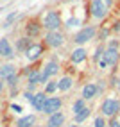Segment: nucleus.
<instances>
[{
	"label": "nucleus",
	"mask_w": 120,
	"mask_h": 127,
	"mask_svg": "<svg viewBox=\"0 0 120 127\" xmlns=\"http://www.w3.org/2000/svg\"><path fill=\"white\" fill-rule=\"evenodd\" d=\"M45 27L48 29V31H57V27L61 25V18H59V14L56 13V11H50V13H47V16H45Z\"/></svg>",
	"instance_id": "f257e3e1"
},
{
	"label": "nucleus",
	"mask_w": 120,
	"mask_h": 127,
	"mask_svg": "<svg viewBox=\"0 0 120 127\" xmlns=\"http://www.w3.org/2000/svg\"><path fill=\"white\" fill-rule=\"evenodd\" d=\"M59 107H61V98H57V97H50L47 98V102L43 106V113L47 115H54L59 111Z\"/></svg>",
	"instance_id": "f03ea898"
},
{
	"label": "nucleus",
	"mask_w": 120,
	"mask_h": 127,
	"mask_svg": "<svg viewBox=\"0 0 120 127\" xmlns=\"http://www.w3.org/2000/svg\"><path fill=\"white\" fill-rule=\"evenodd\" d=\"M93 34H95V29L93 27H84L82 31H79L75 34V43H79V45H82V43H86V41H90L91 38H93Z\"/></svg>",
	"instance_id": "7ed1b4c3"
},
{
	"label": "nucleus",
	"mask_w": 120,
	"mask_h": 127,
	"mask_svg": "<svg viewBox=\"0 0 120 127\" xmlns=\"http://www.w3.org/2000/svg\"><path fill=\"white\" fill-rule=\"evenodd\" d=\"M118 109H120V102H117V100H113V98H108V100L102 102V113H104L106 116H113Z\"/></svg>",
	"instance_id": "20e7f679"
},
{
	"label": "nucleus",
	"mask_w": 120,
	"mask_h": 127,
	"mask_svg": "<svg viewBox=\"0 0 120 127\" xmlns=\"http://www.w3.org/2000/svg\"><path fill=\"white\" fill-rule=\"evenodd\" d=\"M91 14L95 18H104L106 16V5L102 0H93L91 2Z\"/></svg>",
	"instance_id": "39448f33"
},
{
	"label": "nucleus",
	"mask_w": 120,
	"mask_h": 127,
	"mask_svg": "<svg viewBox=\"0 0 120 127\" xmlns=\"http://www.w3.org/2000/svg\"><path fill=\"white\" fill-rule=\"evenodd\" d=\"M47 45H50V47H61L63 45V34L57 32V31L48 32V34H47Z\"/></svg>",
	"instance_id": "423d86ee"
},
{
	"label": "nucleus",
	"mask_w": 120,
	"mask_h": 127,
	"mask_svg": "<svg viewBox=\"0 0 120 127\" xmlns=\"http://www.w3.org/2000/svg\"><path fill=\"white\" fill-rule=\"evenodd\" d=\"M45 102H47V95H45V93H36L31 104L34 106V109H36V111H43Z\"/></svg>",
	"instance_id": "0eeeda50"
},
{
	"label": "nucleus",
	"mask_w": 120,
	"mask_h": 127,
	"mask_svg": "<svg viewBox=\"0 0 120 127\" xmlns=\"http://www.w3.org/2000/svg\"><path fill=\"white\" fill-rule=\"evenodd\" d=\"M102 59H104L108 64H115L118 61V50L117 48H108L104 52V57H102Z\"/></svg>",
	"instance_id": "6e6552de"
},
{
	"label": "nucleus",
	"mask_w": 120,
	"mask_h": 127,
	"mask_svg": "<svg viewBox=\"0 0 120 127\" xmlns=\"http://www.w3.org/2000/svg\"><path fill=\"white\" fill-rule=\"evenodd\" d=\"M25 56H27L29 61H36V59L41 56V47L40 45H31V48L25 52Z\"/></svg>",
	"instance_id": "1a4fd4ad"
},
{
	"label": "nucleus",
	"mask_w": 120,
	"mask_h": 127,
	"mask_svg": "<svg viewBox=\"0 0 120 127\" xmlns=\"http://www.w3.org/2000/svg\"><path fill=\"white\" fill-rule=\"evenodd\" d=\"M0 56L4 57H13V48L7 39H0Z\"/></svg>",
	"instance_id": "9d476101"
},
{
	"label": "nucleus",
	"mask_w": 120,
	"mask_h": 127,
	"mask_svg": "<svg viewBox=\"0 0 120 127\" xmlns=\"http://www.w3.org/2000/svg\"><path fill=\"white\" fill-rule=\"evenodd\" d=\"M14 75V66L13 64H2L0 66V79H11Z\"/></svg>",
	"instance_id": "9b49d317"
},
{
	"label": "nucleus",
	"mask_w": 120,
	"mask_h": 127,
	"mask_svg": "<svg viewBox=\"0 0 120 127\" xmlns=\"http://www.w3.org/2000/svg\"><path fill=\"white\" fill-rule=\"evenodd\" d=\"M63 122H65L63 113H54L48 118V127H59V125H63Z\"/></svg>",
	"instance_id": "f8f14e48"
},
{
	"label": "nucleus",
	"mask_w": 120,
	"mask_h": 127,
	"mask_svg": "<svg viewBox=\"0 0 120 127\" xmlns=\"http://www.w3.org/2000/svg\"><path fill=\"white\" fill-rule=\"evenodd\" d=\"M95 93H97V86L90 82V84H86V86L82 88V98L90 100V98H93V97H95Z\"/></svg>",
	"instance_id": "ddd939ff"
},
{
	"label": "nucleus",
	"mask_w": 120,
	"mask_h": 127,
	"mask_svg": "<svg viewBox=\"0 0 120 127\" xmlns=\"http://www.w3.org/2000/svg\"><path fill=\"white\" fill-rule=\"evenodd\" d=\"M57 70H59L57 63H56V61H48V63L45 64V68H43V73L47 75V77H50V75H56Z\"/></svg>",
	"instance_id": "4468645a"
},
{
	"label": "nucleus",
	"mask_w": 120,
	"mask_h": 127,
	"mask_svg": "<svg viewBox=\"0 0 120 127\" xmlns=\"http://www.w3.org/2000/svg\"><path fill=\"white\" fill-rule=\"evenodd\" d=\"M86 59V50L84 48H75L72 52V61L74 63H82Z\"/></svg>",
	"instance_id": "2eb2a0df"
},
{
	"label": "nucleus",
	"mask_w": 120,
	"mask_h": 127,
	"mask_svg": "<svg viewBox=\"0 0 120 127\" xmlns=\"http://www.w3.org/2000/svg\"><path fill=\"white\" fill-rule=\"evenodd\" d=\"M34 122H36L34 115H29V116H23V118H20L16 125H18V127H31V125H34Z\"/></svg>",
	"instance_id": "dca6fc26"
},
{
	"label": "nucleus",
	"mask_w": 120,
	"mask_h": 127,
	"mask_svg": "<svg viewBox=\"0 0 120 127\" xmlns=\"http://www.w3.org/2000/svg\"><path fill=\"white\" fill-rule=\"evenodd\" d=\"M72 84H74V81H72L70 77H63L61 81L57 82V90L66 91V90H70V88H72Z\"/></svg>",
	"instance_id": "f3484780"
},
{
	"label": "nucleus",
	"mask_w": 120,
	"mask_h": 127,
	"mask_svg": "<svg viewBox=\"0 0 120 127\" xmlns=\"http://www.w3.org/2000/svg\"><path fill=\"white\" fill-rule=\"evenodd\" d=\"M84 107H86V106H84V100H82V98H79V100H75V102H74L72 111H74V115H77V113H81Z\"/></svg>",
	"instance_id": "a211bd4d"
},
{
	"label": "nucleus",
	"mask_w": 120,
	"mask_h": 127,
	"mask_svg": "<svg viewBox=\"0 0 120 127\" xmlns=\"http://www.w3.org/2000/svg\"><path fill=\"white\" fill-rule=\"evenodd\" d=\"M16 47H18V50H23V48H25V52H27V50L31 48V41H29L27 38H23V39L18 41V45H16Z\"/></svg>",
	"instance_id": "6ab92c4d"
},
{
	"label": "nucleus",
	"mask_w": 120,
	"mask_h": 127,
	"mask_svg": "<svg viewBox=\"0 0 120 127\" xmlns=\"http://www.w3.org/2000/svg\"><path fill=\"white\" fill-rule=\"evenodd\" d=\"M88 115H90V109H88V107H84L81 113H77V115H75V122H77V124H79V122H82V120H84V118H86Z\"/></svg>",
	"instance_id": "aec40b11"
},
{
	"label": "nucleus",
	"mask_w": 120,
	"mask_h": 127,
	"mask_svg": "<svg viewBox=\"0 0 120 127\" xmlns=\"http://www.w3.org/2000/svg\"><path fill=\"white\" fill-rule=\"evenodd\" d=\"M57 90V82H48L47 84V93H54Z\"/></svg>",
	"instance_id": "412c9836"
},
{
	"label": "nucleus",
	"mask_w": 120,
	"mask_h": 127,
	"mask_svg": "<svg viewBox=\"0 0 120 127\" xmlns=\"http://www.w3.org/2000/svg\"><path fill=\"white\" fill-rule=\"evenodd\" d=\"M95 127H106V124H104V118H102V116L95 118Z\"/></svg>",
	"instance_id": "4be33fe9"
},
{
	"label": "nucleus",
	"mask_w": 120,
	"mask_h": 127,
	"mask_svg": "<svg viewBox=\"0 0 120 127\" xmlns=\"http://www.w3.org/2000/svg\"><path fill=\"white\" fill-rule=\"evenodd\" d=\"M66 25H68V27H75V25H79V20H77V18H70L66 22Z\"/></svg>",
	"instance_id": "5701e85b"
},
{
	"label": "nucleus",
	"mask_w": 120,
	"mask_h": 127,
	"mask_svg": "<svg viewBox=\"0 0 120 127\" xmlns=\"http://www.w3.org/2000/svg\"><path fill=\"white\" fill-rule=\"evenodd\" d=\"M11 109H13L14 113H20V111H22V106H18V104H13V106H11Z\"/></svg>",
	"instance_id": "b1692460"
},
{
	"label": "nucleus",
	"mask_w": 120,
	"mask_h": 127,
	"mask_svg": "<svg viewBox=\"0 0 120 127\" xmlns=\"http://www.w3.org/2000/svg\"><path fill=\"white\" fill-rule=\"evenodd\" d=\"M29 32H32V34H36V32H38V27H34V23H31V27H29Z\"/></svg>",
	"instance_id": "393cba45"
},
{
	"label": "nucleus",
	"mask_w": 120,
	"mask_h": 127,
	"mask_svg": "<svg viewBox=\"0 0 120 127\" xmlns=\"http://www.w3.org/2000/svg\"><path fill=\"white\" fill-rule=\"evenodd\" d=\"M7 81H9L11 86H14V84H16V75H13V77H11V79H7Z\"/></svg>",
	"instance_id": "a878e982"
},
{
	"label": "nucleus",
	"mask_w": 120,
	"mask_h": 127,
	"mask_svg": "<svg viewBox=\"0 0 120 127\" xmlns=\"http://www.w3.org/2000/svg\"><path fill=\"white\" fill-rule=\"evenodd\" d=\"M25 98H27V100H31V102H32V98H34V95H32V93H25Z\"/></svg>",
	"instance_id": "bb28decb"
},
{
	"label": "nucleus",
	"mask_w": 120,
	"mask_h": 127,
	"mask_svg": "<svg viewBox=\"0 0 120 127\" xmlns=\"http://www.w3.org/2000/svg\"><path fill=\"white\" fill-rule=\"evenodd\" d=\"M109 125H111V127H120V122H118V120H113Z\"/></svg>",
	"instance_id": "cd10ccee"
},
{
	"label": "nucleus",
	"mask_w": 120,
	"mask_h": 127,
	"mask_svg": "<svg viewBox=\"0 0 120 127\" xmlns=\"http://www.w3.org/2000/svg\"><path fill=\"white\" fill-rule=\"evenodd\" d=\"M113 31H120V22H117V23H115V27H113Z\"/></svg>",
	"instance_id": "c85d7f7f"
},
{
	"label": "nucleus",
	"mask_w": 120,
	"mask_h": 127,
	"mask_svg": "<svg viewBox=\"0 0 120 127\" xmlns=\"http://www.w3.org/2000/svg\"><path fill=\"white\" fill-rule=\"evenodd\" d=\"M100 66H102V68H106V66H108V63L104 61V59H100Z\"/></svg>",
	"instance_id": "c756f323"
},
{
	"label": "nucleus",
	"mask_w": 120,
	"mask_h": 127,
	"mask_svg": "<svg viewBox=\"0 0 120 127\" xmlns=\"http://www.w3.org/2000/svg\"><path fill=\"white\" fill-rule=\"evenodd\" d=\"M2 88H4V84H2V82H0V91H2Z\"/></svg>",
	"instance_id": "7c9ffc66"
},
{
	"label": "nucleus",
	"mask_w": 120,
	"mask_h": 127,
	"mask_svg": "<svg viewBox=\"0 0 120 127\" xmlns=\"http://www.w3.org/2000/svg\"><path fill=\"white\" fill-rule=\"evenodd\" d=\"M70 127H77V125H70Z\"/></svg>",
	"instance_id": "2f4dec72"
},
{
	"label": "nucleus",
	"mask_w": 120,
	"mask_h": 127,
	"mask_svg": "<svg viewBox=\"0 0 120 127\" xmlns=\"http://www.w3.org/2000/svg\"><path fill=\"white\" fill-rule=\"evenodd\" d=\"M16 127H18V125H16Z\"/></svg>",
	"instance_id": "473e14b6"
}]
</instances>
